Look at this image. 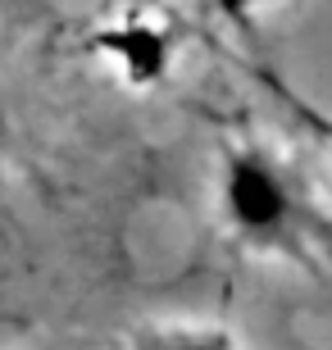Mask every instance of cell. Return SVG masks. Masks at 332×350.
Segmentation results:
<instances>
[{
	"instance_id": "6da1fadb",
	"label": "cell",
	"mask_w": 332,
	"mask_h": 350,
	"mask_svg": "<svg viewBox=\"0 0 332 350\" xmlns=\"http://www.w3.org/2000/svg\"><path fill=\"white\" fill-rule=\"evenodd\" d=\"M218 219L242 246L305 250L323 232L305 187L264 146H232L218 169Z\"/></svg>"
},
{
	"instance_id": "7a4b0ae2",
	"label": "cell",
	"mask_w": 332,
	"mask_h": 350,
	"mask_svg": "<svg viewBox=\"0 0 332 350\" xmlns=\"http://www.w3.org/2000/svg\"><path fill=\"white\" fill-rule=\"evenodd\" d=\"M91 51L101 55V64L114 73L123 87H159L173 73L178 59V37L164 18L155 14H118L110 23H101L91 32Z\"/></svg>"
},
{
	"instance_id": "3957f363",
	"label": "cell",
	"mask_w": 332,
	"mask_h": 350,
	"mask_svg": "<svg viewBox=\"0 0 332 350\" xmlns=\"http://www.w3.org/2000/svg\"><path fill=\"white\" fill-rule=\"evenodd\" d=\"M259 82H264V87L282 100V109L296 118V128H305L314 142H323V146L332 150V109H323V105H314L309 96H301L296 87H287V82H282L273 68H259Z\"/></svg>"
},
{
	"instance_id": "277c9868",
	"label": "cell",
	"mask_w": 332,
	"mask_h": 350,
	"mask_svg": "<svg viewBox=\"0 0 332 350\" xmlns=\"http://www.w3.org/2000/svg\"><path fill=\"white\" fill-rule=\"evenodd\" d=\"M137 350H242L228 327H159Z\"/></svg>"
},
{
	"instance_id": "5b68a950",
	"label": "cell",
	"mask_w": 332,
	"mask_h": 350,
	"mask_svg": "<svg viewBox=\"0 0 332 350\" xmlns=\"http://www.w3.org/2000/svg\"><path fill=\"white\" fill-rule=\"evenodd\" d=\"M214 5L228 14V18H251L255 10H264V5H278V0H214Z\"/></svg>"
},
{
	"instance_id": "8992f818",
	"label": "cell",
	"mask_w": 332,
	"mask_h": 350,
	"mask_svg": "<svg viewBox=\"0 0 332 350\" xmlns=\"http://www.w3.org/2000/svg\"><path fill=\"white\" fill-rule=\"evenodd\" d=\"M10 105H5V96H0V159H5V150H10Z\"/></svg>"
}]
</instances>
